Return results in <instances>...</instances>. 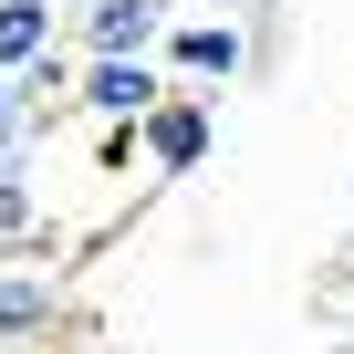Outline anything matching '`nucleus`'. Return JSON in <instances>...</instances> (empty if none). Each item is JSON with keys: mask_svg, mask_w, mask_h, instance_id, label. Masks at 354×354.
<instances>
[{"mask_svg": "<svg viewBox=\"0 0 354 354\" xmlns=\"http://www.w3.org/2000/svg\"><path fill=\"white\" fill-rule=\"evenodd\" d=\"M11 104H21V84H11V73H0V115H11Z\"/></svg>", "mask_w": 354, "mask_h": 354, "instance_id": "nucleus-11", "label": "nucleus"}, {"mask_svg": "<svg viewBox=\"0 0 354 354\" xmlns=\"http://www.w3.org/2000/svg\"><path fill=\"white\" fill-rule=\"evenodd\" d=\"M94 167L125 177V167H136V125H104V136H94Z\"/></svg>", "mask_w": 354, "mask_h": 354, "instance_id": "nucleus-9", "label": "nucleus"}, {"mask_svg": "<svg viewBox=\"0 0 354 354\" xmlns=\"http://www.w3.org/2000/svg\"><path fill=\"white\" fill-rule=\"evenodd\" d=\"M42 136H53V125H42V115H32V104H11V115H0V167H11V156H21V146H42Z\"/></svg>", "mask_w": 354, "mask_h": 354, "instance_id": "nucleus-8", "label": "nucleus"}, {"mask_svg": "<svg viewBox=\"0 0 354 354\" xmlns=\"http://www.w3.org/2000/svg\"><path fill=\"white\" fill-rule=\"evenodd\" d=\"M209 146H219V104L188 94V84H167V94L136 115V167H156V177H188Z\"/></svg>", "mask_w": 354, "mask_h": 354, "instance_id": "nucleus-3", "label": "nucleus"}, {"mask_svg": "<svg viewBox=\"0 0 354 354\" xmlns=\"http://www.w3.org/2000/svg\"><path fill=\"white\" fill-rule=\"evenodd\" d=\"M156 94H167L156 63H73V115H94V125H136Z\"/></svg>", "mask_w": 354, "mask_h": 354, "instance_id": "nucleus-5", "label": "nucleus"}, {"mask_svg": "<svg viewBox=\"0 0 354 354\" xmlns=\"http://www.w3.org/2000/svg\"><path fill=\"white\" fill-rule=\"evenodd\" d=\"M167 11H177V0H167Z\"/></svg>", "mask_w": 354, "mask_h": 354, "instance_id": "nucleus-12", "label": "nucleus"}, {"mask_svg": "<svg viewBox=\"0 0 354 354\" xmlns=\"http://www.w3.org/2000/svg\"><path fill=\"white\" fill-rule=\"evenodd\" d=\"M32 261H53V250H42V240H21L11 261H0V354L63 323V281H53V271H32Z\"/></svg>", "mask_w": 354, "mask_h": 354, "instance_id": "nucleus-4", "label": "nucleus"}, {"mask_svg": "<svg viewBox=\"0 0 354 354\" xmlns=\"http://www.w3.org/2000/svg\"><path fill=\"white\" fill-rule=\"evenodd\" d=\"M188 11H219V21H250V0H188Z\"/></svg>", "mask_w": 354, "mask_h": 354, "instance_id": "nucleus-10", "label": "nucleus"}, {"mask_svg": "<svg viewBox=\"0 0 354 354\" xmlns=\"http://www.w3.org/2000/svg\"><path fill=\"white\" fill-rule=\"evenodd\" d=\"M177 11L167 0H73V21H63V53L73 63H156V32Z\"/></svg>", "mask_w": 354, "mask_h": 354, "instance_id": "nucleus-2", "label": "nucleus"}, {"mask_svg": "<svg viewBox=\"0 0 354 354\" xmlns=\"http://www.w3.org/2000/svg\"><path fill=\"white\" fill-rule=\"evenodd\" d=\"M261 53H250V21H219V11H188V21H167L156 32V73L167 84H188V94H209V84H240Z\"/></svg>", "mask_w": 354, "mask_h": 354, "instance_id": "nucleus-1", "label": "nucleus"}, {"mask_svg": "<svg viewBox=\"0 0 354 354\" xmlns=\"http://www.w3.org/2000/svg\"><path fill=\"white\" fill-rule=\"evenodd\" d=\"M42 53H63V11L53 0H0V73H21Z\"/></svg>", "mask_w": 354, "mask_h": 354, "instance_id": "nucleus-6", "label": "nucleus"}, {"mask_svg": "<svg viewBox=\"0 0 354 354\" xmlns=\"http://www.w3.org/2000/svg\"><path fill=\"white\" fill-rule=\"evenodd\" d=\"M21 240H42V188L21 167H0V250H21Z\"/></svg>", "mask_w": 354, "mask_h": 354, "instance_id": "nucleus-7", "label": "nucleus"}]
</instances>
